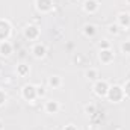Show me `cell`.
Wrapping results in <instances>:
<instances>
[{
	"label": "cell",
	"instance_id": "7",
	"mask_svg": "<svg viewBox=\"0 0 130 130\" xmlns=\"http://www.w3.org/2000/svg\"><path fill=\"white\" fill-rule=\"evenodd\" d=\"M58 82H59V80H58V77H53V79H50V83H52V85H58Z\"/></svg>",
	"mask_w": 130,
	"mask_h": 130
},
{
	"label": "cell",
	"instance_id": "6",
	"mask_svg": "<svg viewBox=\"0 0 130 130\" xmlns=\"http://www.w3.org/2000/svg\"><path fill=\"white\" fill-rule=\"evenodd\" d=\"M86 33H94V26H86Z\"/></svg>",
	"mask_w": 130,
	"mask_h": 130
},
{
	"label": "cell",
	"instance_id": "2",
	"mask_svg": "<svg viewBox=\"0 0 130 130\" xmlns=\"http://www.w3.org/2000/svg\"><path fill=\"white\" fill-rule=\"evenodd\" d=\"M95 91H97V94H100V95L106 94V83H104V82L97 83V86H95Z\"/></svg>",
	"mask_w": 130,
	"mask_h": 130
},
{
	"label": "cell",
	"instance_id": "5",
	"mask_svg": "<svg viewBox=\"0 0 130 130\" xmlns=\"http://www.w3.org/2000/svg\"><path fill=\"white\" fill-rule=\"evenodd\" d=\"M122 50H124V52H130V42H127V44H122Z\"/></svg>",
	"mask_w": 130,
	"mask_h": 130
},
{
	"label": "cell",
	"instance_id": "3",
	"mask_svg": "<svg viewBox=\"0 0 130 130\" xmlns=\"http://www.w3.org/2000/svg\"><path fill=\"white\" fill-rule=\"evenodd\" d=\"M33 52H35V56H38V58H39V56H44V52H46V49L42 47V46H39V44H38V46L33 49Z\"/></svg>",
	"mask_w": 130,
	"mask_h": 130
},
{
	"label": "cell",
	"instance_id": "4",
	"mask_svg": "<svg viewBox=\"0 0 130 130\" xmlns=\"http://www.w3.org/2000/svg\"><path fill=\"white\" fill-rule=\"evenodd\" d=\"M56 109H58L56 101H49V103H47V110H49V112H56Z\"/></svg>",
	"mask_w": 130,
	"mask_h": 130
},
{
	"label": "cell",
	"instance_id": "8",
	"mask_svg": "<svg viewBox=\"0 0 130 130\" xmlns=\"http://www.w3.org/2000/svg\"><path fill=\"white\" fill-rule=\"evenodd\" d=\"M0 128H2V122H0Z\"/></svg>",
	"mask_w": 130,
	"mask_h": 130
},
{
	"label": "cell",
	"instance_id": "1",
	"mask_svg": "<svg viewBox=\"0 0 130 130\" xmlns=\"http://www.w3.org/2000/svg\"><path fill=\"white\" fill-rule=\"evenodd\" d=\"M0 53H2V55H9L11 53V46L8 44V42L0 44Z\"/></svg>",
	"mask_w": 130,
	"mask_h": 130
}]
</instances>
